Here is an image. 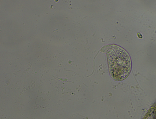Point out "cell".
Segmentation results:
<instances>
[{
    "label": "cell",
    "instance_id": "1",
    "mask_svg": "<svg viewBox=\"0 0 156 119\" xmlns=\"http://www.w3.org/2000/svg\"><path fill=\"white\" fill-rule=\"evenodd\" d=\"M109 72L116 81H122L129 76L131 61L128 53L118 46H112L107 50Z\"/></svg>",
    "mask_w": 156,
    "mask_h": 119
}]
</instances>
